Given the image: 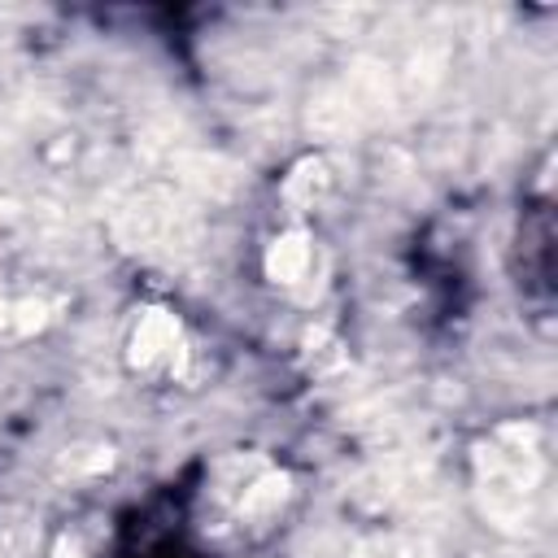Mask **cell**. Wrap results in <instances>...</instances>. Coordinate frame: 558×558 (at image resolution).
<instances>
[{
  "label": "cell",
  "instance_id": "6da1fadb",
  "mask_svg": "<svg viewBox=\"0 0 558 558\" xmlns=\"http://www.w3.org/2000/svg\"><path fill=\"white\" fill-rule=\"evenodd\" d=\"M484 497L488 510L497 519H519V510L527 506L536 480H541V458L532 449V432L523 427H506L501 440L488 449L484 458Z\"/></svg>",
  "mask_w": 558,
  "mask_h": 558
},
{
  "label": "cell",
  "instance_id": "7a4b0ae2",
  "mask_svg": "<svg viewBox=\"0 0 558 558\" xmlns=\"http://www.w3.org/2000/svg\"><path fill=\"white\" fill-rule=\"evenodd\" d=\"M135 371L148 375H174L183 366V327L170 310H144L135 331H131V349H126Z\"/></svg>",
  "mask_w": 558,
  "mask_h": 558
},
{
  "label": "cell",
  "instance_id": "3957f363",
  "mask_svg": "<svg viewBox=\"0 0 558 558\" xmlns=\"http://www.w3.org/2000/svg\"><path fill=\"white\" fill-rule=\"evenodd\" d=\"M310 266H314V244H310L305 231H283V235L270 240V248H266V275L275 283L292 288V283H301L310 275Z\"/></svg>",
  "mask_w": 558,
  "mask_h": 558
},
{
  "label": "cell",
  "instance_id": "277c9868",
  "mask_svg": "<svg viewBox=\"0 0 558 558\" xmlns=\"http://www.w3.org/2000/svg\"><path fill=\"white\" fill-rule=\"evenodd\" d=\"M288 497V480L279 471H262L257 480H248V488L240 493V519H270Z\"/></svg>",
  "mask_w": 558,
  "mask_h": 558
},
{
  "label": "cell",
  "instance_id": "5b68a950",
  "mask_svg": "<svg viewBox=\"0 0 558 558\" xmlns=\"http://www.w3.org/2000/svg\"><path fill=\"white\" fill-rule=\"evenodd\" d=\"M327 183V166L323 161H301L296 174L288 179V196L292 201H314V192Z\"/></svg>",
  "mask_w": 558,
  "mask_h": 558
},
{
  "label": "cell",
  "instance_id": "8992f818",
  "mask_svg": "<svg viewBox=\"0 0 558 558\" xmlns=\"http://www.w3.org/2000/svg\"><path fill=\"white\" fill-rule=\"evenodd\" d=\"M9 310H13V305H9L4 296H0V323H9Z\"/></svg>",
  "mask_w": 558,
  "mask_h": 558
}]
</instances>
